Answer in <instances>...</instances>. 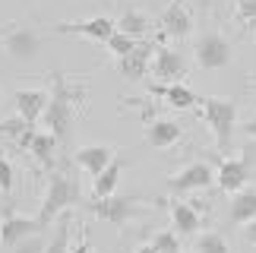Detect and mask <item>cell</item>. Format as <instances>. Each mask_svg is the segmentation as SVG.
Here are the masks:
<instances>
[{
  "label": "cell",
  "mask_w": 256,
  "mask_h": 253,
  "mask_svg": "<svg viewBox=\"0 0 256 253\" xmlns=\"http://www.w3.org/2000/svg\"><path fill=\"white\" fill-rule=\"evenodd\" d=\"M149 244L158 253H184L180 250V234H177V231H155Z\"/></svg>",
  "instance_id": "484cf974"
},
{
  "label": "cell",
  "mask_w": 256,
  "mask_h": 253,
  "mask_svg": "<svg viewBox=\"0 0 256 253\" xmlns=\"http://www.w3.org/2000/svg\"><path fill=\"white\" fill-rule=\"evenodd\" d=\"M13 190H16V168L10 164V158H4V155H0V193H4V196H10Z\"/></svg>",
  "instance_id": "f1b7e54d"
},
{
  "label": "cell",
  "mask_w": 256,
  "mask_h": 253,
  "mask_svg": "<svg viewBox=\"0 0 256 253\" xmlns=\"http://www.w3.org/2000/svg\"><path fill=\"white\" fill-rule=\"evenodd\" d=\"M256 218V190L244 187L240 193L231 196V206H228V222L231 225H247V222Z\"/></svg>",
  "instance_id": "7402d4cb"
},
{
  "label": "cell",
  "mask_w": 256,
  "mask_h": 253,
  "mask_svg": "<svg viewBox=\"0 0 256 253\" xmlns=\"http://www.w3.org/2000/svg\"><path fill=\"white\" fill-rule=\"evenodd\" d=\"M234 16L240 26H256V0H234Z\"/></svg>",
  "instance_id": "83f0119b"
},
{
  "label": "cell",
  "mask_w": 256,
  "mask_h": 253,
  "mask_svg": "<svg viewBox=\"0 0 256 253\" xmlns=\"http://www.w3.org/2000/svg\"><path fill=\"white\" fill-rule=\"evenodd\" d=\"M82 200V190H80V180L73 178V174L66 171H51V178H48V187H44V200H42V212H38V225L51 228L57 216L66 212L70 206Z\"/></svg>",
  "instance_id": "7a4b0ae2"
},
{
  "label": "cell",
  "mask_w": 256,
  "mask_h": 253,
  "mask_svg": "<svg viewBox=\"0 0 256 253\" xmlns=\"http://www.w3.org/2000/svg\"><path fill=\"white\" fill-rule=\"evenodd\" d=\"M51 86H54V92H51V102L44 108V124H48V133H54L64 142L70 136L76 104L86 102V86H73L64 73H51Z\"/></svg>",
  "instance_id": "6da1fadb"
},
{
  "label": "cell",
  "mask_w": 256,
  "mask_h": 253,
  "mask_svg": "<svg viewBox=\"0 0 256 253\" xmlns=\"http://www.w3.org/2000/svg\"><path fill=\"white\" fill-rule=\"evenodd\" d=\"M70 238H73V216L70 209L60 212L51 228V238H48L44 244V253H70Z\"/></svg>",
  "instance_id": "603a6c76"
},
{
  "label": "cell",
  "mask_w": 256,
  "mask_h": 253,
  "mask_svg": "<svg viewBox=\"0 0 256 253\" xmlns=\"http://www.w3.org/2000/svg\"><path fill=\"white\" fill-rule=\"evenodd\" d=\"M124 168H126V162H124V158H114L102 174H95V180H92V200L114 196V193H117V184H120Z\"/></svg>",
  "instance_id": "ffe728a7"
},
{
  "label": "cell",
  "mask_w": 256,
  "mask_h": 253,
  "mask_svg": "<svg viewBox=\"0 0 256 253\" xmlns=\"http://www.w3.org/2000/svg\"><path fill=\"white\" fill-rule=\"evenodd\" d=\"M212 180H215V174H212V164L209 162H190L186 168H180L177 174L168 178V190L174 193V196H184V193L206 190Z\"/></svg>",
  "instance_id": "ba28073f"
},
{
  "label": "cell",
  "mask_w": 256,
  "mask_h": 253,
  "mask_svg": "<svg viewBox=\"0 0 256 253\" xmlns=\"http://www.w3.org/2000/svg\"><path fill=\"white\" fill-rule=\"evenodd\" d=\"M54 32L57 35H82V38H92V42L104 44L108 38L117 32V26H114V19H108V16H92V19H82V22H57Z\"/></svg>",
  "instance_id": "8fae6325"
},
{
  "label": "cell",
  "mask_w": 256,
  "mask_h": 253,
  "mask_svg": "<svg viewBox=\"0 0 256 253\" xmlns=\"http://www.w3.org/2000/svg\"><path fill=\"white\" fill-rule=\"evenodd\" d=\"M171 222H174V231L177 234H196L202 228V202H184V200H174L171 202Z\"/></svg>",
  "instance_id": "5bb4252c"
},
{
  "label": "cell",
  "mask_w": 256,
  "mask_h": 253,
  "mask_svg": "<svg viewBox=\"0 0 256 253\" xmlns=\"http://www.w3.org/2000/svg\"><path fill=\"white\" fill-rule=\"evenodd\" d=\"M149 70H152L155 80H162L164 86H171L174 80H180V76L186 73V60H184L180 51L158 44V48H155V57H152V66H149Z\"/></svg>",
  "instance_id": "7c38bea8"
},
{
  "label": "cell",
  "mask_w": 256,
  "mask_h": 253,
  "mask_svg": "<svg viewBox=\"0 0 256 253\" xmlns=\"http://www.w3.org/2000/svg\"><path fill=\"white\" fill-rule=\"evenodd\" d=\"M193 253H231L228 240H224L222 231H202L196 234V250Z\"/></svg>",
  "instance_id": "cb8c5ba5"
},
{
  "label": "cell",
  "mask_w": 256,
  "mask_h": 253,
  "mask_svg": "<svg viewBox=\"0 0 256 253\" xmlns=\"http://www.w3.org/2000/svg\"><path fill=\"white\" fill-rule=\"evenodd\" d=\"M32 234H42L38 218L22 216V212H16V209H10V206L0 212V247L13 250L19 240H26V238H32Z\"/></svg>",
  "instance_id": "52a82bcc"
},
{
  "label": "cell",
  "mask_w": 256,
  "mask_h": 253,
  "mask_svg": "<svg viewBox=\"0 0 256 253\" xmlns=\"http://www.w3.org/2000/svg\"><path fill=\"white\" fill-rule=\"evenodd\" d=\"M162 32L168 38H186L193 32V16L186 13L180 0H171V6L162 13Z\"/></svg>",
  "instance_id": "ac0fdd59"
},
{
  "label": "cell",
  "mask_w": 256,
  "mask_h": 253,
  "mask_svg": "<svg viewBox=\"0 0 256 253\" xmlns=\"http://www.w3.org/2000/svg\"><path fill=\"white\" fill-rule=\"evenodd\" d=\"M250 180V155L244 152L240 158H222L218 171H215V184H218L222 193H240Z\"/></svg>",
  "instance_id": "9c48e42d"
},
{
  "label": "cell",
  "mask_w": 256,
  "mask_h": 253,
  "mask_svg": "<svg viewBox=\"0 0 256 253\" xmlns=\"http://www.w3.org/2000/svg\"><path fill=\"white\" fill-rule=\"evenodd\" d=\"M152 95H158V98H164L171 104V108L177 111H190L200 104V98H196V92L190 89V86H184V82H171V86H152Z\"/></svg>",
  "instance_id": "d6986e66"
},
{
  "label": "cell",
  "mask_w": 256,
  "mask_h": 253,
  "mask_svg": "<svg viewBox=\"0 0 256 253\" xmlns=\"http://www.w3.org/2000/svg\"><path fill=\"white\" fill-rule=\"evenodd\" d=\"M117 32H124V35H130V38H136V42H142L146 35H149V28H152V19L142 13V10H136V6H126L124 13H120V19H117Z\"/></svg>",
  "instance_id": "44dd1931"
},
{
  "label": "cell",
  "mask_w": 256,
  "mask_h": 253,
  "mask_svg": "<svg viewBox=\"0 0 256 253\" xmlns=\"http://www.w3.org/2000/svg\"><path fill=\"white\" fill-rule=\"evenodd\" d=\"M244 240H247L250 247H256V218H253V222H247V225H244Z\"/></svg>",
  "instance_id": "4dcf8cb0"
},
{
  "label": "cell",
  "mask_w": 256,
  "mask_h": 253,
  "mask_svg": "<svg viewBox=\"0 0 256 253\" xmlns=\"http://www.w3.org/2000/svg\"><path fill=\"white\" fill-rule=\"evenodd\" d=\"M28 130H35V124H28L26 118H6V120H0V136H10L13 142H19Z\"/></svg>",
  "instance_id": "d4e9b609"
},
{
  "label": "cell",
  "mask_w": 256,
  "mask_h": 253,
  "mask_svg": "<svg viewBox=\"0 0 256 253\" xmlns=\"http://www.w3.org/2000/svg\"><path fill=\"white\" fill-rule=\"evenodd\" d=\"M114 158H117V152L111 149V146H82V149L73 152L76 168L86 171V174H92V178H95V174H102Z\"/></svg>",
  "instance_id": "4fadbf2b"
},
{
  "label": "cell",
  "mask_w": 256,
  "mask_h": 253,
  "mask_svg": "<svg viewBox=\"0 0 256 253\" xmlns=\"http://www.w3.org/2000/svg\"><path fill=\"white\" fill-rule=\"evenodd\" d=\"M133 253H158V250H155V247H152V244H140V247H136V250H133Z\"/></svg>",
  "instance_id": "e575fe53"
},
{
  "label": "cell",
  "mask_w": 256,
  "mask_h": 253,
  "mask_svg": "<svg viewBox=\"0 0 256 253\" xmlns=\"http://www.w3.org/2000/svg\"><path fill=\"white\" fill-rule=\"evenodd\" d=\"M250 89H253V92H256V82H253V86H250Z\"/></svg>",
  "instance_id": "d590c367"
},
{
  "label": "cell",
  "mask_w": 256,
  "mask_h": 253,
  "mask_svg": "<svg viewBox=\"0 0 256 253\" xmlns=\"http://www.w3.org/2000/svg\"><path fill=\"white\" fill-rule=\"evenodd\" d=\"M44 244H48L44 234H32V238L19 240V244L13 247V253H44Z\"/></svg>",
  "instance_id": "f546056e"
},
{
  "label": "cell",
  "mask_w": 256,
  "mask_h": 253,
  "mask_svg": "<svg viewBox=\"0 0 256 253\" xmlns=\"http://www.w3.org/2000/svg\"><path fill=\"white\" fill-rule=\"evenodd\" d=\"M13 102H16L19 118L35 124L38 118H44V108H48V102H51V95L44 89H19V92H13Z\"/></svg>",
  "instance_id": "e0dca14e"
},
{
  "label": "cell",
  "mask_w": 256,
  "mask_h": 253,
  "mask_svg": "<svg viewBox=\"0 0 256 253\" xmlns=\"http://www.w3.org/2000/svg\"><path fill=\"white\" fill-rule=\"evenodd\" d=\"M244 133H247L250 140H256V114H253V118H250L247 124H244Z\"/></svg>",
  "instance_id": "d6a6232c"
},
{
  "label": "cell",
  "mask_w": 256,
  "mask_h": 253,
  "mask_svg": "<svg viewBox=\"0 0 256 253\" xmlns=\"http://www.w3.org/2000/svg\"><path fill=\"white\" fill-rule=\"evenodd\" d=\"M184 136V126L177 120H168V118H155L152 124H146V142L152 149H171V146L180 142Z\"/></svg>",
  "instance_id": "2e32d148"
},
{
  "label": "cell",
  "mask_w": 256,
  "mask_h": 253,
  "mask_svg": "<svg viewBox=\"0 0 256 253\" xmlns=\"http://www.w3.org/2000/svg\"><path fill=\"white\" fill-rule=\"evenodd\" d=\"M202 118L209 124V130L215 136V146L222 152L231 149V140H234V126H238V102L234 98H202Z\"/></svg>",
  "instance_id": "3957f363"
},
{
  "label": "cell",
  "mask_w": 256,
  "mask_h": 253,
  "mask_svg": "<svg viewBox=\"0 0 256 253\" xmlns=\"http://www.w3.org/2000/svg\"><path fill=\"white\" fill-rule=\"evenodd\" d=\"M88 212H92L95 218L108 222V225L114 228H126L133 218H140L146 212V202L136 200V196H104V200H92L88 202Z\"/></svg>",
  "instance_id": "277c9868"
},
{
  "label": "cell",
  "mask_w": 256,
  "mask_h": 253,
  "mask_svg": "<svg viewBox=\"0 0 256 253\" xmlns=\"http://www.w3.org/2000/svg\"><path fill=\"white\" fill-rule=\"evenodd\" d=\"M104 44H108V51H111L114 57H124V54H130L140 42H136V38H130V35H124V32H114Z\"/></svg>",
  "instance_id": "4316f807"
},
{
  "label": "cell",
  "mask_w": 256,
  "mask_h": 253,
  "mask_svg": "<svg viewBox=\"0 0 256 253\" xmlns=\"http://www.w3.org/2000/svg\"><path fill=\"white\" fill-rule=\"evenodd\" d=\"M193 4L200 6V10H215V6L222 4V0H193Z\"/></svg>",
  "instance_id": "836d02e7"
},
{
  "label": "cell",
  "mask_w": 256,
  "mask_h": 253,
  "mask_svg": "<svg viewBox=\"0 0 256 253\" xmlns=\"http://www.w3.org/2000/svg\"><path fill=\"white\" fill-rule=\"evenodd\" d=\"M155 42H149V38H142L140 44L133 48L130 54H124V57H117V73L124 76V80H142L146 73H149V66H152V57H155Z\"/></svg>",
  "instance_id": "30bf717a"
},
{
  "label": "cell",
  "mask_w": 256,
  "mask_h": 253,
  "mask_svg": "<svg viewBox=\"0 0 256 253\" xmlns=\"http://www.w3.org/2000/svg\"><path fill=\"white\" fill-rule=\"evenodd\" d=\"M193 57L200 70H224L231 64V42L222 32H202L193 44Z\"/></svg>",
  "instance_id": "5b68a950"
},
{
  "label": "cell",
  "mask_w": 256,
  "mask_h": 253,
  "mask_svg": "<svg viewBox=\"0 0 256 253\" xmlns=\"http://www.w3.org/2000/svg\"><path fill=\"white\" fill-rule=\"evenodd\" d=\"M0 48L10 60H32L42 48V35L26 26H4L0 28Z\"/></svg>",
  "instance_id": "8992f818"
},
{
  "label": "cell",
  "mask_w": 256,
  "mask_h": 253,
  "mask_svg": "<svg viewBox=\"0 0 256 253\" xmlns=\"http://www.w3.org/2000/svg\"><path fill=\"white\" fill-rule=\"evenodd\" d=\"M70 253H95V250H92V244H88L86 238H80V240H76V244L70 247Z\"/></svg>",
  "instance_id": "1f68e13d"
},
{
  "label": "cell",
  "mask_w": 256,
  "mask_h": 253,
  "mask_svg": "<svg viewBox=\"0 0 256 253\" xmlns=\"http://www.w3.org/2000/svg\"><path fill=\"white\" fill-rule=\"evenodd\" d=\"M57 136L48 133V130H28L22 140H19V146L22 149H28V155H35L38 162L44 164V168H51L54 164V152H57Z\"/></svg>",
  "instance_id": "9a60e30c"
}]
</instances>
